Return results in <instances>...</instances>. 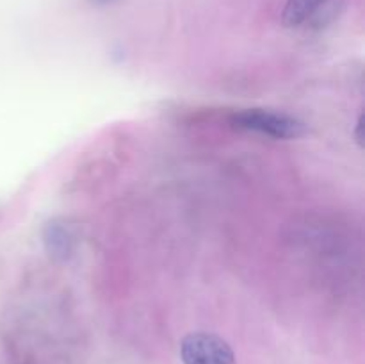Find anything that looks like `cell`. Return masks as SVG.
I'll return each mask as SVG.
<instances>
[{"mask_svg": "<svg viewBox=\"0 0 365 364\" xmlns=\"http://www.w3.org/2000/svg\"><path fill=\"white\" fill-rule=\"evenodd\" d=\"M230 123L241 131L255 132L273 139H299L307 134V125L291 114L271 109H241L235 111Z\"/></svg>", "mask_w": 365, "mask_h": 364, "instance_id": "obj_1", "label": "cell"}, {"mask_svg": "<svg viewBox=\"0 0 365 364\" xmlns=\"http://www.w3.org/2000/svg\"><path fill=\"white\" fill-rule=\"evenodd\" d=\"M180 359L184 364H235L234 350L212 332H192L182 339Z\"/></svg>", "mask_w": 365, "mask_h": 364, "instance_id": "obj_2", "label": "cell"}, {"mask_svg": "<svg viewBox=\"0 0 365 364\" xmlns=\"http://www.w3.org/2000/svg\"><path fill=\"white\" fill-rule=\"evenodd\" d=\"M328 4L330 0H287L282 20L287 27H299L316 18Z\"/></svg>", "mask_w": 365, "mask_h": 364, "instance_id": "obj_3", "label": "cell"}, {"mask_svg": "<svg viewBox=\"0 0 365 364\" xmlns=\"http://www.w3.org/2000/svg\"><path fill=\"white\" fill-rule=\"evenodd\" d=\"M45 245L50 256L66 259L73 246V232L64 221H50L45 228Z\"/></svg>", "mask_w": 365, "mask_h": 364, "instance_id": "obj_4", "label": "cell"}, {"mask_svg": "<svg viewBox=\"0 0 365 364\" xmlns=\"http://www.w3.org/2000/svg\"><path fill=\"white\" fill-rule=\"evenodd\" d=\"M362 128H364V114H360L359 120H356V131H355L356 143H359L360 146H362V143H364V139H362Z\"/></svg>", "mask_w": 365, "mask_h": 364, "instance_id": "obj_5", "label": "cell"}, {"mask_svg": "<svg viewBox=\"0 0 365 364\" xmlns=\"http://www.w3.org/2000/svg\"><path fill=\"white\" fill-rule=\"evenodd\" d=\"M93 2H96V4H107V2H110V0H93Z\"/></svg>", "mask_w": 365, "mask_h": 364, "instance_id": "obj_6", "label": "cell"}]
</instances>
